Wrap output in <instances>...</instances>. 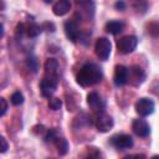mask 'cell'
<instances>
[{"mask_svg": "<svg viewBox=\"0 0 159 159\" xmlns=\"http://www.w3.org/2000/svg\"><path fill=\"white\" fill-rule=\"evenodd\" d=\"M109 143L118 150H125L133 147V138L129 134H116L111 138Z\"/></svg>", "mask_w": 159, "mask_h": 159, "instance_id": "cell-6", "label": "cell"}, {"mask_svg": "<svg viewBox=\"0 0 159 159\" xmlns=\"http://www.w3.org/2000/svg\"><path fill=\"white\" fill-rule=\"evenodd\" d=\"M26 65L30 68V71H32L34 73H36L39 71V61L35 56H29L26 60Z\"/></svg>", "mask_w": 159, "mask_h": 159, "instance_id": "cell-20", "label": "cell"}, {"mask_svg": "<svg viewBox=\"0 0 159 159\" xmlns=\"http://www.w3.org/2000/svg\"><path fill=\"white\" fill-rule=\"evenodd\" d=\"M87 103L92 108V111L96 112V113H99L101 114L106 109V102L96 92H91V93L87 94Z\"/></svg>", "mask_w": 159, "mask_h": 159, "instance_id": "cell-8", "label": "cell"}, {"mask_svg": "<svg viewBox=\"0 0 159 159\" xmlns=\"http://www.w3.org/2000/svg\"><path fill=\"white\" fill-rule=\"evenodd\" d=\"M113 118L108 114H106L104 112L98 114L97 119H96V128L98 132L101 133H106V132H109L112 128H113Z\"/></svg>", "mask_w": 159, "mask_h": 159, "instance_id": "cell-9", "label": "cell"}, {"mask_svg": "<svg viewBox=\"0 0 159 159\" xmlns=\"http://www.w3.org/2000/svg\"><path fill=\"white\" fill-rule=\"evenodd\" d=\"M63 29H65V34H66V36H67V39L70 41L76 42L80 39L81 34H80L78 26H77L75 20H67L65 22V25H63Z\"/></svg>", "mask_w": 159, "mask_h": 159, "instance_id": "cell-12", "label": "cell"}, {"mask_svg": "<svg viewBox=\"0 0 159 159\" xmlns=\"http://www.w3.org/2000/svg\"><path fill=\"white\" fill-rule=\"evenodd\" d=\"M10 102L14 104V106H20L24 103V94L20 92V91H16L11 94L10 97Z\"/></svg>", "mask_w": 159, "mask_h": 159, "instance_id": "cell-21", "label": "cell"}, {"mask_svg": "<svg viewBox=\"0 0 159 159\" xmlns=\"http://www.w3.org/2000/svg\"><path fill=\"white\" fill-rule=\"evenodd\" d=\"M113 82L117 87H122L125 83H128V68L123 65H117L114 68L113 75Z\"/></svg>", "mask_w": 159, "mask_h": 159, "instance_id": "cell-10", "label": "cell"}, {"mask_svg": "<svg viewBox=\"0 0 159 159\" xmlns=\"http://www.w3.org/2000/svg\"><path fill=\"white\" fill-rule=\"evenodd\" d=\"M35 134H39V133H43L45 132V127L43 125H36L34 127V130H32Z\"/></svg>", "mask_w": 159, "mask_h": 159, "instance_id": "cell-29", "label": "cell"}, {"mask_svg": "<svg viewBox=\"0 0 159 159\" xmlns=\"http://www.w3.org/2000/svg\"><path fill=\"white\" fill-rule=\"evenodd\" d=\"M62 106V101L60 98H50L48 101V108L52 111H58Z\"/></svg>", "mask_w": 159, "mask_h": 159, "instance_id": "cell-24", "label": "cell"}, {"mask_svg": "<svg viewBox=\"0 0 159 159\" xmlns=\"http://www.w3.org/2000/svg\"><path fill=\"white\" fill-rule=\"evenodd\" d=\"M78 10L81 15H86V17H92L94 14V4L92 0H80L77 2Z\"/></svg>", "mask_w": 159, "mask_h": 159, "instance_id": "cell-14", "label": "cell"}, {"mask_svg": "<svg viewBox=\"0 0 159 159\" xmlns=\"http://www.w3.org/2000/svg\"><path fill=\"white\" fill-rule=\"evenodd\" d=\"M53 143H55V145H56L57 152H58L60 155H65V154L68 152V143H67V140H66L65 138L57 137Z\"/></svg>", "mask_w": 159, "mask_h": 159, "instance_id": "cell-18", "label": "cell"}, {"mask_svg": "<svg viewBox=\"0 0 159 159\" xmlns=\"http://www.w3.org/2000/svg\"><path fill=\"white\" fill-rule=\"evenodd\" d=\"M123 29H124V24L122 21H118V20L108 21L104 26V30L111 35H118L123 31Z\"/></svg>", "mask_w": 159, "mask_h": 159, "instance_id": "cell-15", "label": "cell"}, {"mask_svg": "<svg viewBox=\"0 0 159 159\" xmlns=\"http://www.w3.org/2000/svg\"><path fill=\"white\" fill-rule=\"evenodd\" d=\"M57 70H58V63L55 58L46 60V62H45V73H46V76H57Z\"/></svg>", "mask_w": 159, "mask_h": 159, "instance_id": "cell-17", "label": "cell"}, {"mask_svg": "<svg viewBox=\"0 0 159 159\" xmlns=\"http://www.w3.org/2000/svg\"><path fill=\"white\" fill-rule=\"evenodd\" d=\"M132 2V6L135 9L137 12H140V14H144L148 9V4H147V0H130Z\"/></svg>", "mask_w": 159, "mask_h": 159, "instance_id": "cell-19", "label": "cell"}, {"mask_svg": "<svg viewBox=\"0 0 159 159\" xmlns=\"http://www.w3.org/2000/svg\"><path fill=\"white\" fill-rule=\"evenodd\" d=\"M0 142H1V153H5L6 150H7V148H9V144H7V142H6V139L4 138V137H1L0 138Z\"/></svg>", "mask_w": 159, "mask_h": 159, "instance_id": "cell-27", "label": "cell"}, {"mask_svg": "<svg viewBox=\"0 0 159 159\" xmlns=\"http://www.w3.org/2000/svg\"><path fill=\"white\" fill-rule=\"evenodd\" d=\"M134 108H135V112L140 117H148V116H150L154 112L155 104H154V102L152 99L145 98V97H142V98H139L135 102Z\"/></svg>", "mask_w": 159, "mask_h": 159, "instance_id": "cell-5", "label": "cell"}, {"mask_svg": "<svg viewBox=\"0 0 159 159\" xmlns=\"http://www.w3.org/2000/svg\"><path fill=\"white\" fill-rule=\"evenodd\" d=\"M0 103H1V112H0V116L2 117V116H5V113H6V111H7V103H6V101H5V98H0Z\"/></svg>", "mask_w": 159, "mask_h": 159, "instance_id": "cell-25", "label": "cell"}, {"mask_svg": "<svg viewBox=\"0 0 159 159\" xmlns=\"http://www.w3.org/2000/svg\"><path fill=\"white\" fill-rule=\"evenodd\" d=\"M145 80V72L142 70V67L134 65L130 68H128V82L134 86L138 87L140 86Z\"/></svg>", "mask_w": 159, "mask_h": 159, "instance_id": "cell-7", "label": "cell"}, {"mask_svg": "<svg viewBox=\"0 0 159 159\" xmlns=\"http://www.w3.org/2000/svg\"><path fill=\"white\" fill-rule=\"evenodd\" d=\"M102 77H103L102 70L96 63H84L80 68L76 80L77 83L81 84L82 87H89L101 82Z\"/></svg>", "mask_w": 159, "mask_h": 159, "instance_id": "cell-1", "label": "cell"}, {"mask_svg": "<svg viewBox=\"0 0 159 159\" xmlns=\"http://www.w3.org/2000/svg\"><path fill=\"white\" fill-rule=\"evenodd\" d=\"M25 30H26V35H27V37H30V39H35V37H37V36L42 32V26H40L39 24L31 21V22H29V24L25 25Z\"/></svg>", "mask_w": 159, "mask_h": 159, "instance_id": "cell-16", "label": "cell"}, {"mask_svg": "<svg viewBox=\"0 0 159 159\" xmlns=\"http://www.w3.org/2000/svg\"><path fill=\"white\" fill-rule=\"evenodd\" d=\"M114 7H116L117 10L123 11V10L125 9V2H124L123 0H117V1H116V4H114Z\"/></svg>", "mask_w": 159, "mask_h": 159, "instance_id": "cell-26", "label": "cell"}, {"mask_svg": "<svg viewBox=\"0 0 159 159\" xmlns=\"http://www.w3.org/2000/svg\"><path fill=\"white\" fill-rule=\"evenodd\" d=\"M112 51V45L111 41L107 37H99L96 43H94V52L97 55V57L102 61H107L109 58Z\"/></svg>", "mask_w": 159, "mask_h": 159, "instance_id": "cell-4", "label": "cell"}, {"mask_svg": "<svg viewBox=\"0 0 159 159\" xmlns=\"http://www.w3.org/2000/svg\"><path fill=\"white\" fill-rule=\"evenodd\" d=\"M132 129L134 134L140 138H145L150 133V125L144 119H134L132 123Z\"/></svg>", "mask_w": 159, "mask_h": 159, "instance_id": "cell-11", "label": "cell"}, {"mask_svg": "<svg viewBox=\"0 0 159 159\" xmlns=\"http://www.w3.org/2000/svg\"><path fill=\"white\" fill-rule=\"evenodd\" d=\"M43 1H45V2H46V4H51V2H52V1H53V0H43Z\"/></svg>", "mask_w": 159, "mask_h": 159, "instance_id": "cell-30", "label": "cell"}, {"mask_svg": "<svg viewBox=\"0 0 159 159\" xmlns=\"http://www.w3.org/2000/svg\"><path fill=\"white\" fill-rule=\"evenodd\" d=\"M57 138V130L55 128H50L46 130V134L43 135V140L45 142H55Z\"/></svg>", "mask_w": 159, "mask_h": 159, "instance_id": "cell-23", "label": "cell"}, {"mask_svg": "<svg viewBox=\"0 0 159 159\" xmlns=\"http://www.w3.org/2000/svg\"><path fill=\"white\" fill-rule=\"evenodd\" d=\"M70 10H71V2H70V0H57L53 4V6H52V11H53V14L56 16H63Z\"/></svg>", "mask_w": 159, "mask_h": 159, "instance_id": "cell-13", "label": "cell"}, {"mask_svg": "<svg viewBox=\"0 0 159 159\" xmlns=\"http://www.w3.org/2000/svg\"><path fill=\"white\" fill-rule=\"evenodd\" d=\"M147 32L149 35H152V36H159V22L158 21H154V22L148 24Z\"/></svg>", "mask_w": 159, "mask_h": 159, "instance_id": "cell-22", "label": "cell"}, {"mask_svg": "<svg viewBox=\"0 0 159 159\" xmlns=\"http://www.w3.org/2000/svg\"><path fill=\"white\" fill-rule=\"evenodd\" d=\"M58 86V77L57 76H46L41 80L40 82V91L42 97L45 98H51L55 91L57 89Z\"/></svg>", "mask_w": 159, "mask_h": 159, "instance_id": "cell-2", "label": "cell"}, {"mask_svg": "<svg viewBox=\"0 0 159 159\" xmlns=\"http://www.w3.org/2000/svg\"><path fill=\"white\" fill-rule=\"evenodd\" d=\"M137 46H138V39L137 36H133V35L123 36L119 40H117V48L123 55L133 52L137 48Z\"/></svg>", "mask_w": 159, "mask_h": 159, "instance_id": "cell-3", "label": "cell"}, {"mask_svg": "<svg viewBox=\"0 0 159 159\" xmlns=\"http://www.w3.org/2000/svg\"><path fill=\"white\" fill-rule=\"evenodd\" d=\"M152 92H153L157 97H159V81H155V82L152 84Z\"/></svg>", "mask_w": 159, "mask_h": 159, "instance_id": "cell-28", "label": "cell"}]
</instances>
